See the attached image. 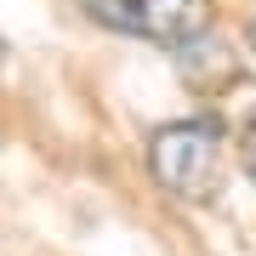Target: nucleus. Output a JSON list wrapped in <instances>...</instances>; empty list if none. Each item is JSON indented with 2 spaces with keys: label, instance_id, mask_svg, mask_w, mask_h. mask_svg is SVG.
<instances>
[{
  "label": "nucleus",
  "instance_id": "nucleus-4",
  "mask_svg": "<svg viewBox=\"0 0 256 256\" xmlns=\"http://www.w3.org/2000/svg\"><path fill=\"white\" fill-rule=\"evenodd\" d=\"M245 40H250V46H256V18H250V28H245Z\"/></svg>",
  "mask_w": 256,
  "mask_h": 256
},
{
  "label": "nucleus",
  "instance_id": "nucleus-1",
  "mask_svg": "<svg viewBox=\"0 0 256 256\" xmlns=\"http://www.w3.org/2000/svg\"><path fill=\"white\" fill-rule=\"evenodd\" d=\"M148 171L188 205H210L222 194V126L216 120H176L148 142Z\"/></svg>",
  "mask_w": 256,
  "mask_h": 256
},
{
  "label": "nucleus",
  "instance_id": "nucleus-5",
  "mask_svg": "<svg viewBox=\"0 0 256 256\" xmlns=\"http://www.w3.org/2000/svg\"><path fill=\"white\" fill-rule=\"evenodd\" d=\"M0 63H6V46H0Z\"/></svg>",
  "mask_w": 256,
  "mask_h": 256
},
{
  "label": "nucleus",
  "instance_id": "nucleus-3",
  "mask_svg": "<svg viewBox=\"0 0 256 256\" xmlns=\"http://www.w3.org/2000/svg\"><path fill=\"white\" fill-rule=\"evenodd\" d=\"M245 171H250V182H256V114H250V126H245Z\"/></svg>",
  "mask_w": 256,
  "mask_h": 256
},
{
  "label": "nucleus",
  "instance_id": "nucleus-2",
  "mask_svg": "<svg viewBox=\"0 0 256 256\" xmlns=\"http://www.w3.org/2000/svg\"><path fill=\"white\" fill-rule=\"evenodd\" d=\"M86 12L131 40H154V46H194L200 34L216 28V6L210 0H80Z\"/></svg>",
  "mask_w": 256,
  "mask_h": 256
}]
</instances>
